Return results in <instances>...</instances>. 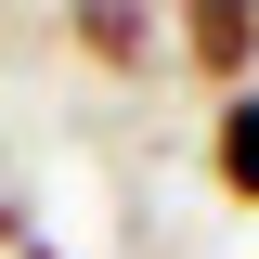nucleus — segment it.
I'll return each mask as SVG.
<instances>
[{
  "label": "nucleus",
  "mask_w": 259,
  "mask_h": 259,
  "mask_svg": "<svg viewBox=\"0 0 259 259\" xmlns=\"http://www.w3.org/2000/svg\"><path fill=\"white\" fill-rule=\"evenodd\" d=\"M65 39H78L104 78H143V65H156V0H65Z\"/></svg>",
  "instance_id": "f257e3e1"
},
{
  "label": "nucleus",
  "mask_w": 259,
  "mask_h": 259,
  "mask_svg": "<svg viewBox=\"0 0 259 259\" xmlns=\"http://www.w3.org/2000/svg\"><path fill=\"white\" fill-rule=\"evenodd\" d=\"M207 168H221L233 207H259V91H233L221 117H207Z\"/></svg>",
  "instance_id": "7ed1b4c3"
},
{
  "label": "nucleus",
  "mask_w": 259,
  "mask_h": 259,
  "mask_svg": "<svg viewBox=\"0 0 259 259\" xmlns=\"http://www.w3.org/2000/svg\"><path fill=\"white\" fill-rule=\"evenodd\" d=\"M0 259H65V246H52V233H39V221H26V207H13V194H0Z\"/></svg>",
  "instance_id": "20e7f679"
},
{
  "label": "nucleus",
  "mask_w": 259,
  "mask_h": 259,
  "mask_svg": "<svg viewBox=\"0 0 259 259\" xmlns=\"http://www.w3.org/2000/svg\"><path fill=\"white\" fill-rule=\"evenodd\" d=\"M182 52L207 78H246L259 65V0H182Z\"/></svg>",
  "instance_id": "f03ea898"
}]
</instances>
